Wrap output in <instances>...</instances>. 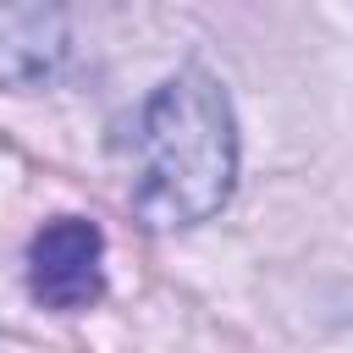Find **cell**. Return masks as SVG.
<instances>
[{"mask_svg":"<svg viewBox=\"0 0 353 353\" xmlns=\"http://www.w3.org/2000/svg\"><path fill=\"white\" fill-rule=\"evenodd\" d=\"M66 61L55 0H0V88H44Z\"/></svg>","mask_w":353,"mask_h":353,"instance_id":"cell-3","label":"cell"},{"mask_svg":"<svg viewBox=\"0 0 353 353\" xmlns=\"http://www.w3.org/2000/svg\"><path fill=\"white\" fill-rule=\"evenodd\" d=\"M237 182V121L221 83L199 66L165 77L132 132V210L171 232L210 221Z\"/></svg>","mask_w":353,"mask_h":353,"instance_id":"cell-1","label":"cell"},{"mask_svg":"<svg viewBox=\"0 0 353 353\" xmlns=\"http://www.w3.org/2000/svg\"><path fill=\"white\" fill-rule=\"evenodd\" d=\"M28 287L44 309L77 314L105 292V237L94 221L61 215L28 243Z\"/></svg>","mask_w":353,"mask_h":353,"instance_id":"cell-2","label":"cell"}]
</instances>
